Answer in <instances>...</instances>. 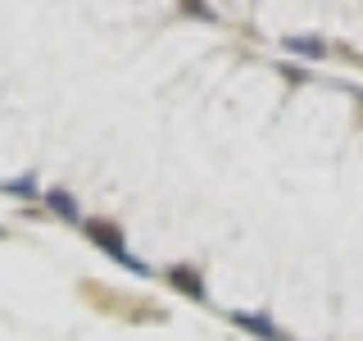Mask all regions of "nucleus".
Listing matches in <instances>:
<instances>
[{
  "label": "nucleus",
  "instance_id": "obj_1",
  "mask_svg": "<svg viewBox=\"0 0 363 341\" xmlns=\"http://www.w3.org/2000/svg\"><path fill=\"white\" fill-rule=\"evenodd\" d=\"M82 227H86V232L96 237V242L105 246V250H109L113 259H118V264H128L132 273H145V264H141V259H132V255H128V246H123V232H113L109 223H96V219H82Z\"/></svg>",
  "mask_w": 363,
  "mask_h": 341
},
{
  "label": "nucleus",
  "instance_id": "obj_2",
  "mask_svg": "<svg viewBox=\"0 0 363 341\" xmlns=\"http://www.w3.org/2000/svg\"><path fill=\"white\" fill-rule=\"evenodd\" d=\"M232 318H236V323L245 328V332H255V337H264V341H281V332H277V323H272L268 314H245V310H236Z\"/></svg>",
  "mask_w": 363,
  "mask_h": 341
},
{
  "label": "nucleus",
  "instance_id": "obj_3",
  "mask_svg": "<svg viewBox=\"0 0 363 341\" xmlns=\"http://www.w3.org/2000/svg\"><path fill=\"white\" fill-rule=\"evenodd\" d=\"M45 205H50V210L60 214V219H68V223L82 227V210L73 205V196H68V191H45Z\"/></svg>",
  "mask_w": 363,
  "mask_h": 341
},
{
  "label": "nucleus",
  "instance_id": "obj_4",
  "mask_svg": "<svg viewBox=\"0 0 363 341\" xmlns=\"http://www.w3.org/2000/svg\"><path fill=\"white\" fill-rule=\"evenodd\" d=\"M286 50H300V55H309V60H323L327 45L318 41V37H286Z\"/></svg>",
  "mask_w": 363,
  "mask_h": 341
},
{
  "label": "nucleus",
  "instance_id": "obj_5",
  "mask_svg": "<svg viewBox=\"0 0 363 341\" xmlns=\"http://www.w3.org/2000/svg\"><path fill=\"white\" fill-rule=\"evenodd\" d=\"M173 282H177V287L186 291V296H204V287H200V278H196V273H191V269H173Z\"/></svg>",
  "mask_w": 363,
  "mask_h": 341
},
{
  "label": "nucleus",
  "instance_id": "obj_6",
  "mask_svg": "<svg viewBox=\"0 0 363 341\" xmlns=\"http://www.w3.org/2000/svg\"><path fill=\"white\" fill-rule=\"evenodd\" d=\"M0 187H5V191H14V196H32V187H37V182H32V178H14V182H0Z\"/></svg>",
  "mask_w": 363,
  "mask_h": 341
}]
</instances>
